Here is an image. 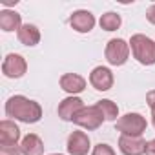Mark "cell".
I'll use <instances>...</instances> for the list:
<instances>
[{"label": "cell", "mask_w": 155, "mask_h": 155, "mask_svg": "<svg viewBox=\"0 0 155 155\" xmlns=\"http://www.w3.org/2000/svg\"><path fill=\"white\" fill-rule=\"evenodd\" d=\"M130 49L137 62L142 66H153L155 64V40H151L146 35H133L130 38Z\"/></svg>", "instance_id": "cell-2"}, {"label": "cell", "mask_w": 155, "mask_h": 155, "mask_svg": "<svg viewBox=\"0 0 155 155\" xmlns=\"http://www.w3.org/2000/svg\"><path fill=\"white\" fill-rule=\"evenodd\" d=\"M119 150L124 155H144L146 153V140L142 137L120 135V139H119Z\"/></svg>", "instance_id": "cell-10"}, {"label": "cell", "mask_w": 155, "mask_h": 155, "mask_svg": "<svg viewBox=\"0 0 155 155\" xmlns=\"http://www.w3.org/2000/svg\"><path fill=\"white\" fill-rule=\"evenodd\" d=\"M146 18H148V22H151V24H155V4L146 11Z\"/></svg>", "instance_id": "cell-23"}, {"label": "cell", "mask_w": 155, "mask_h": 155, "mask_svg": "<svg viewBox=\"0 0 155 155\" xmlns=\"http://www.w3.org/2000/svg\"><path fill=\"white\" fill-rule=\"evenodd\" d=\"M115 128L122 135H128V137H142V133L148 128V122H146V119L140 113H126L124 117L117 119Z\"/></svg>", "instance_id": "cell-3"}, {"label": "cell", "mask_w": 155, "mask_h": 155, "mask_svg": "<svg viewBox=\"0 0 155 155\" xmlns=\"http://www.w3.org/2000/svg\"><path fill=\"white\" fill-rule=\"evenodd\" d=\"M84 108V102L79 97H66L60 104H58V117L62 120H73V117Z\"/></svg>", "instance_id": "cell-12"}, {"label": "cell", "mask_w": 155, "mask_h": 155, "mask_svg": "<svg viewBox=\"0 0 155 155\" xmlns=\"http://www.w3.org/2000/svg\"><path fill=\"white\" fill-rule=\"evenodd\" d=\"M60 88L69 93L71 97H75L77 93H82L86 88V79L77 73H64L60 77Z\"/></svg>", "instance_id": "cell-11"}, {"label": "cell", "mask_w": 155, "mask_h": 155, "mask_svg": "<svg viewBox=\"0 0 155 155\" xmlns=\"http://www.w3.org/2000/svg\"><path fill=\"white\" fill-rule=\"evenodd\" d=\"M146 102H148V106H150V110H151V119H153V126H155V90L148 91Z\"/></svg>", "instance_id": "cell-21"}, {"label": "cell", "mask_w": 155, "mask_h": 155, "mask_svg": "<svg viewBox=\"0 0 155 155\" xmlns=\"http://www.w3.org/2000/svg\"><path fill=\"white\" fill-rule=\"evenodd\" d=\"M2 4H4V6H13V4H17V2H13V0H2Z\"/></svg>", "instance_id": "cell-24"}, {"label": "cell", "mask_w": 155, "mask_h": 155, "mask_svg": "<svg viewBox=\"0 0 155 155\" xmlns=\"http://www.w3.org/2000/svg\"><path fill=\"white\" fill-rule=\"evenodd\" d=\"M0 155H22V150L18 144L15 146H0Z\"/></svg>", "instance_id": "cell-20"}, {"label": "cell", "mask_w": 155, "mask_h": 155, "mask_svg": "<svg viewBox=\"0 0 155 155\" xmlns=\"http://www.w3.org/2000/svg\"><path fill=\"white\" fill-rule=\"evenodd\" d=\"M97 106L101 108V111H102V115H104L106 120H115V122H117L119 108H117V104H115L113 101H110V99H102V101L97 102Z\"/></svg>", "instance_id": "cell-18"}, {"label": "cell", "mask_w": 155, "mask_h": 155, "mask_svg": "<svg viewBox=\"0 0 155 155\" xmlns=\"http://www.w3.org/2000/svg\"><path fill=\"white\" fill-rule=\"evenodd\" d=\"M20 150H22V155H42L44 153V142L38 135L29 133L22 139Z\"/></svg>", "instance_id": "cell-15"}, {"label": "cell", "mask_w": 155, "mask_h": 155, "mask_svg": "<svg viewBox=\"0 0 155 155\" xmlns=\"http://www.w3.org/2000/svg\"><path fill=\"white\" fill-rule=\"evenodd\" d=\"M22 17L17 13V11H11V9H2L0 11V29L6 31V33H11V31H18L22 28Z\"/></svg>", "instance_id": "cell-14"}, {"label": "cell", "mask_w": 155, "mask_h": 155, "mask_svg": "<svg viewBox=\"0 0 155 155\" xmlns=\"http://www.w3.org/2000/svg\"><path fill=\"white\" fill-rule=\"evenodd\" d=\"M106 60L111 66H122L126 64L128 57H130V42L122 40V38H111L106 44Z\"/></svg>", "instance_id": "cell-5"}, {"label": "cell", "mask_w": 155, "mask_h": 155, "mask_svg": "<svg viewBox=\"0 0 155 155\" xmlns=\"http://www.w3.org/2000/svg\"><path fill=\"white\" fill-rule=\"evenodd\" d=\"M18 40L20 44L31 48V46H37L40 42V31L35 24H24L20 29H18Z\"/></svg>", "instance_id": "cell-16"}, {"label": "cell", "mask_w": 155, "mask_h": 155, "mask_svg": "<svg viewBox=\"0 0 155 155\" xmlns=\"http://www.w3.org/2000/svg\"><path fill=\"white\" fill-rule=\"evenodd\" d=\"M51 155H62V153H51Z\"/></svg>", "instance_id": "cell-25"}, {"label": "cell", "mask_w": 155, "mask_h": 155, "mask_svg": "<svg viewBox=\"0 0 155 155\" xmlns=\"http://www.w3.org/2000/svg\"><path fill=\"white\" fill-rule=\"evenodd\" d=\"M69 26L79 33H90L95 26V17L86 9H79L69 17Z\"/></svg>", "instance_id": "cell-8"}, {"label": "cell", "mask_w": 155, "mask_h": 155, "mask_svg": "<svg viewBox=\"0 0 155 155\" xmlns=\"http://www.w3.org/2000/svg\"><path fill=\"white\" fill-rule=\"evenodd\" d=\"M6 115L26 124H35L42 119V108L38 102L24 95H13L6 102Z\"/></svg>", "instance_id": "cell-1"}, {"label": "cell", "mask_w": 155, "mask_h": 155, "mask_svg": "<svg viewBox=\"0 0 155 155\" xmlns=\"http://www.w3.org/2000/svg\"><path fill=\"white\" fill-rule=\"evenodd\" d=\"M26 69H28V62L22 55H18V53L6 55V58L2 62V73L8 79H20V77H24Z\"/></svg>", "instance_id": "cell-6"}, {"label": "cell", "mask_w": 155, "mask_h": 155, "mask_svg": "<svg viewBox=\"0 0 155 155\" xmlns=\"http://www.w3.org/2000/svg\"><path fill=\"white\" fill-rule=\"evenodd\" d=\"M91 155H115V151H113V148L110 146V144H104V142H99L95 148H93V151H91Z\"/></svg>", "instance_id": "cell-19"}, {"label": "cell", "mask_w": 155, "mask_h": 155, "mask_svg": "<svg viewBox=\"0 0 155 155\" xmlns=\"http://www.w3.org/2000/svg\"><path fill=\"white\" fill-rule=\"evenodd\" d=\"M146 155H155V139L146 142Z\"/></svg>", "instance_id": "cell-22"}, {"label": "cell", "mask_w": 155, "mask_h": 155, "mask_svg": "<svg viewBox=\"0 0 155 155\" xmlns=\"http://www.w3.org/2000/svg\"><path fill=\"white\" fill-rule=\"evenodd\" d=\"M20 130L13 120H2L0 122V146H15L18 144Z\"/></svg>", "instance_id": "cell-13"}, {"label": "cell", "mask_w": 155, "mask_h": 155, "mask_svg": "<svg viewBox=\"0 0 155 155\" xmlns=\"http://www.w3.org/2000/svg\"><path fill=\"white\" fill-rule=\"evenodd\" d=\"M99 24H101V28L104 31H117L120 28V17L117 13H113V11H108V13H104L101 17Z\"/></svg>", "instance_id": "cell-17"}, {"label": "cell", "mask_w": 155, "mask_h": 155, "mask_svg": "<svg viewBox=\"0 0 155 155\" xmlns=\"http://www.w3.org/2000/svg\"><path fill=\"white\" fill-rule=\"evenodd\" d=\"M104 120L106 119H104V115H102V111H101V108L97 104L95 106H84L79 113L73 117V122L77 126H81V128H84L88 131L99 130Z\"/></svg>", "instance_id": "cell-4"}, {"label": "cell", "mask_w": 155, "mask_h": 155, "mask_svg": "<svg viewBox=\"0 0 155 155\" xmlns=\"http://www.w3.org/2000/svg\"><path fill=\"white\" fill-rule=\"evenodd\" d=\"M90 84L97 90V91H108L113 86V73L110 68L106 66H97L93 68V71L90 73Z\"/></svg>", "instance_id": "cell-7"}, {"label": "cell", "mask_w": 155, "mask_h": 155, "mask_svg": "<svg viewBox=\"0 0 155 155\" xmlns=\"http://www.w3.org/2000/svg\"><path fill=\"white\" fill-rule=\"evenodd\" d=\"M90 137L84 131H73L68 137V153L69 155H88Z\"/></svg>", "instance_id": "cell-9"}]
</instances>
